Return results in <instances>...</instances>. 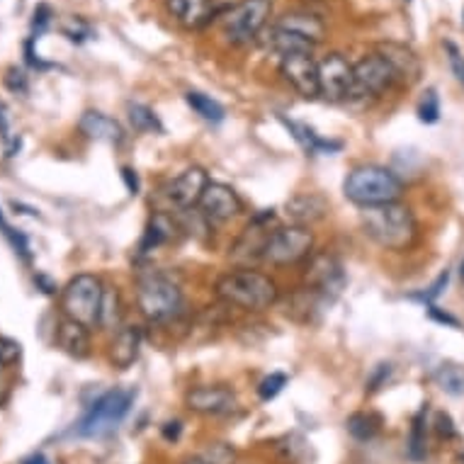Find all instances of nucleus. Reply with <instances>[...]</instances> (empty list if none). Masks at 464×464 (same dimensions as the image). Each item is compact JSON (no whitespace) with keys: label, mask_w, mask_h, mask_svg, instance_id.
I'll list each match as a JSON object with an SVG mask.
<instances>
[{"label":"nucleus","mask_w":464,"mask_h":464,"mask_svg":"<svg viewBox=\"0 0 464 464\" xmlns=\"http://www.w3.org/2000/svg\"><path fill=\"white\" fill-rule=\"evenodd\" d=\"M282 124L287 127L289 134L297 139L299 144L304 146V151L309 153H334L341 149V141H326V139H321L312 127H306V124H299L295 120H287V117H282Z\"/></svg>","instance_id":"nucleus-24"},{"label":"nucleus","mask_w":464,"mask_h":464,"mask_svg":"<svg viewBox=\"0 0 464 464\" xmlns=\"http://www.w3.org/2000/svg\"><path fill=\"white\" fill-rule=\"evenodd\" d=\"M380 53L384 56V59H387L389 63H392V66H394V71L399 73V78H401V81L411 83V81H416V78H419L420 63H419V59L413 56L411 49H406V46L389 42V44L380 46Z\"/></svg>","instance_id":"nucleus-23"},{"label":"nucleus","mask_w":464,"mask_h":464,"mask_svg":"<svg viewBox=\"0 0 464 464\" xmlns=\"http://www.w3.org/2000/svg\"><path fill=\"white\" fill-rule=\"evenodd\" d=\"M428 455V406L423 403V409L416 413L411 426V435H409V457L413 462H423Z\"/></svg>","instance_id":"nucleus-25"},{"label":"nucleus","mask_w":464,"mask_h":464,"mask_svg":"<svg viewBox=\"0 0 464 464\" xmlns=\"http://www.w3.org/2000/svg\"><path fill=\"white\" fill-rule=\"evenodd\" d=\"M353 76L355 81H353L351 100L382 98L401 81L394 66L382 53H370V56H362L358 63H353Z\"/></svg>","instance_id":"nucleus-9"},{"label":"nucleus","mask_w":464,"mask_h":464,"mask_svg":"<svg viewBox=\"0 0 464 464\" xmlns=\"http://www.w3.org/2000/svg\"><path fill=\"white\" fill-rule=\"evenodd\" d=\"M122 295L117 292V287H105V295H102V306H100V324L102 328H117L122 324Z\"/></svg>","instance_id":"nucleus-28"},{"label":"nucleus","mask_w":464,"mask_h":464,"mask_svg":"<svg viewBox=\"0 0 464 464\" xmlns=\"http://www.w3.org/2000/svg\"><path fill=\"white\" fill-rule=\"evenodd\" d=\"M185 102H188V105H190L192 110L202 117V120H207V122L219 124L224 122V117H227V110H224L217 100L205 95V92L190 91L188 95H185Z\"/></svg>","instance_id":"nucleus-27"},{"label":"nucleus","mask_w":464,"mask_h":464,"mask_svg":"<svg viewBox=\"0 0 464 464\" xmlns=\"http://www.w3.org/2000/svg\"><path fill=\"white\" fill-rule=\"evenodd\" d=\"M23 464H52V462H49V459H46V457L42 455V452H37V455L27 457V459H24Z\"/></svg>","instance_id":"nucleus-46"},{"label":"nucleus","mask_w":464,"mask_h":464,"mask_svg":"<svg viewBox=\"0 0 464 464\" xmlns=\"http://www.w3.org/2000/svg\"><path fill=\"white\" fill-rule=\"evenodd\" d=\"M122 180H124V185H127L130 195H139V176L134 168H130V166L122 168Z\"/></svg>","instance_id":"nucleus-41"},{"label":"nucleus","mask_w":464,"mask_h":464,"mask_svg":"<svg viewBox=\"0 0 464 464\" xmlns=\"http://www.w3.org/2000/svg\"><path fill=\"white\" fill-rule=\"evenodd\" d=\"M275 24L282 27V30L292 32V34H297V37H302L312 46L321 44L324 37H326V24H324L321 17L312 15V13H287Z\"/></svg>","instance_id":"nucleus-21"},{"label":"nucleus","mask_w":464,"mask_h":464,"mask_svg":"<svg viewBox=\"0 0 464 464\" xmlns=\"http://www.w3.org/2000/svg\"><path fill=\"white\" fill-rule=\"evenodd\" d=\"M185 464H209V462H205V459H199V457H198V459H188Z\"/></svg>","instance_id":"nucleus-47"},{"label":"nucleus","mask_w":464,"mask_h":464,"mask_svg":"<svg viewBox=\"0 0 464 464\" xmlns=\"http://www.w3.org/2000/svg\"><path fill=\"white\" fill-rule=\"evenodd\" d=\"M435 384L452 396H464V367L457 362H442L435 370Z\"/></svg>","instance_id":"nucleus-30"},{"label":"nucleus","mask_w":464,"mask_h":464,"mask_svg":"<svg viewBox=\"0 0 464 464\" xmlns=\"http://www.w3.org/2000/svg\"><path fill=\"white\" fill-rule=\"evenodd\" d=\"M214 289L221 302L244 312H266L280 299L277 282L270 275L253 270V267L228 270L217 280Z\"/></svg>","instance_id":"nucleus-2"},{"label":"nucleus","mask_w":464,"mask_h":464,"mask_svg":"<svg viewBox=\"0 0 464 464\" xmlns=\"http://www.w3.org/2000/svg\"><path fill=\"white\" fill-rule=\"evenodd\" d=\"M141 345H144V334H141V328H117V334H114L112 343H110V362H112L117 370H130V367L139 360Z\"/></svg>","instance_id":"nucleus-16"},{"label":"nucleus","mask_w":464,"mask_h":464,"mask_svg":"<svg viewBox=\"0 0 464 464\" xmlns=\"http://www.w3.org/2000/svg\"><path fill=\"white\" fill-rule=\"evenodd\" d=\"M0 139H3V144L8 146V153H5V156H15V151H20V139L13 137V130H10V112L3 102H0Z\"/></svg>","instance_id":"nucleus-35"},{"label":"nucleus","mask_w":464,"mask_h":464,"mask_svg":"<svg viewBox=\"0 0 464 464\" xmlns=\"http://www.w3.org/2000/svg\"><path fill=\"white\" fill-rule=\"evenodd\" d=\"M445 49H448L450 66H452V71H455L457 81L464 85V56H462V52H459V49L452 44V42H448V44H445Z\"/></svg>","instance_id":"nucleus-38"},{"label":"nucleus","mask_w":464,"mask_h":464,"mask_svg":"<svg viewBox=\"0 0 464 464\" xmlns=\"http://www.w3.org/2000/svg\"><path fill=\"white\" fill-rule=\"evenodd\" d=\"M5 88L13 92H27V76H24L23 69H17V66H10L8 73H5Z\"/></svg>","instance_id":"nucleus-36"},{"label":"nucleus","mask_w":464,"mask_h":464,"mask_svg":"<svg viewBox=\"0 0 464 464\" xmlns=\"http://www.w3.org/2000/svg\"><path fill=\"white\" fill-rule=\"evenodd\" d=\"M345 428H348V433H351L355 440L367 442L372 440V438H377V433L382 430V419L377 413L360 411L353 413L351 419H348V423H345Z\"/></svg>","instance_id":"nucleus-26"},{"label":"nucleus","mask_w":464,"mask_h":464,"mask_svg":"<svg viewBox=\"0 0 464 464\" xmlns=\"http://www.w3.org/2000/svg\"><path fill=\"white\" fill-rule=\"evenodd\" d=\"M23 355V345L13 338H5V335H0V372L3 370H8L20 360Z\"/></svg>","instance_id":"nucleus-33"},{"label":"nucleus","mask_w":464,"mask_h":464,"mask_svg":"<svg viewBox=\"0 0 464 464\" xmlns=\"http://www.w3.org/2000/svg\"><path fill=\"white\" fill-rule=\"evenodd\" d=\"M280 76L289 83L297 95L306 100L321 98L319 85V62H314L312 52L287 53L280 59Z\"/></svg>","instance_id":"nucleus-11"},{"label":"nucleus","mask_w":464,"mask_h":464,"mask_svg":"<svg viewBox=\"0 0 464 464\" xmlns=\"http://www.w3.org/2000/svg\"><path fill=\"white\" fill-rule=\"evenodd\" d=\"M176 237V221L170 219L168 214L159 212L153 214L149 224H146V231H144V238H141V246H139V253L146 256V253L156 251L159 246L168 244V241H173Z\"/></svg>","instance_id":"nucleus-22"},{"label":"nucleus","mask_w":464,"mask_h":464,"mask_svg":"<svg viewBox=\"0 0 464 464\" xmlns=\"http://www.w3.org/2000/svg\"><path fill=\"white\" fill-rule=\"evenodd\" d=\"M462 462H464V455H462Z\"/></svg>","instance_id":"nucleus-49"},{"label":"nucleus","mask_w":464,"mask_h":464,"mask_svg":"<svg viewBox=\"0 0 464 464\" xmlns=\"http://www.w3.org/2000/svg\"><path fill=\"white\" fill-rule=\"evenodd\" d=\"M0 403H3V382H0Z\"/></svg>","instance_id":"nucleus-48"},{"label":"nucleus","mask_w":464,"mask_h":464,"mask_svg":"<svg viewBox=\"0 0 464 464\" xmlns=\"http://www.w3.org/2000/svg\"><path fill=\"white\" fill-rule=\"evenodd\" d=\"M137 306L151 324L176 319L183 312V289L166 273H144L137 280Z\"/></svg>","instance_id":"nucleus-4"},{"label":"nucleus","mask_w":464,"mask_h":464,"mask_svg":"<svg viewBox=\"0 0 464 464\" xmlns=\"http://www.w3.org/2000/svg\"><path fill=\"white\" fill-rule=\"evenodd\" d=\"M306 289L324 302H334L345 287V270L331 253H312L304 267Z\"/></svg>","instance_id":"nucleus-10"},{"label":"nucleus","mask_w":464,"mask_h":464,"mask_svg":"<svg viewBox=\"0 0 464 464\" xmlns=\"http://www.w3.org/2000/svg\"><path fill=\"white\" fill-rule=\"evenodd\" d=\"M0 234L5 237V241H8L10 246H13V251L20 256L23 260H32V248H30V241H27V237H24L23 231H17V228H13L8 224V219L3 217V209H0Z\"/></svg>","instance_id":"nucleus-31"},{"label":"nucleus","mask_w":464,"mask_h":464,"mask_svg":"<svg viewBox=\"0 0 464 464\" xmlns=\"http://www.w3.org/2000/svg\"><path fill=\"white\" fill-rule=\"evenodd\" d=\"M389 374H392V365H377V370H374V374L370 377V382H367V387H370V392H377V389L384 384V382L389 380Z\"/></svg>","instance_id":"nucleus-40"},{"label":"nucleus","mask_w":464,"mask_h":464,"mask_svg":"<svg viewBox=\"0 0 464 464\" xmlns=\"http://www.w3.org/2000/svg\"><path fill=\"white\" fill-rule=\"evenodd\" d=\"M314 253V234L309 227L289 224V227H275L263 246V256L270 266H297Z\"/></svg>","instance_id":"nucleus-8"},{"label":"nucleus","mask_w":464,"mask_h":464,"mask_svg":"<svg viewBox=\"0 0 464 464\" xmlns=\"http://www.w3.org/2000/svg\"><path fill=\"white\" fill-rule=\"evenodd\" d=\"M198 207L199 214H202L207 221H212V224H227V221H231L234 217L241 214L244 202H241V198H238L237 192L231 190L228 185L209 183Z\"/></svg>","instance_id":"nucleus-13"},{"label":"nucleus","mask_w":464,"mask_h":464,"mask_svg":"<svg viewBox=\"0 0 464 464\" xmlns=\"http://www.w3.org/2000/svg\"><path fill=\"white\" fill-rule=\"evenodd\" d=\"M430 316H433L435 321H440V324H450V326H459L455 316H450V314L438 312V306H430Z\"/></svg>","instance_id":"nucleus-44"},{"label":"nucleus","mask_w":464,"mask_h":464,"mask_svg":"<svg viewBox=\"0 0 464 464\" xmlns=\"http://www.w3.org/2000/svg\"><path fill=\"white\" fill-rule=\"evenodd\" d=\"M53 341H56V348L71 355V358L83 360L91 355V334H88V328L76 324V321L66 319V316L56 324Z\"/></svg>","instance_id":"nucleus-18"},{"label":"nucleus","mask_w":464,"mask_h":464,"mask_svg":"<svg viewBox=\"0 0 464 464\" xmlns=\"http://www.w3.org/2000/svg\"><path fill=\"white\" fill-rule=\"evenodd\" d=\"M343 195L358 207H377L399 202L403 195V183L396 173L384 166H360L353 168L345 183Z\"/></svg>","instance_id":"nucleus-3"},{"label":"nucleus","mask_w":464,"mask_h":464,"mask_svg":"<svg viewBox=\"0 0 464 464\" xmlns=\"http://www.w3.org/2000/svg\"><path fill=\"white\" fill-rule=\"evenodd\" d=\"M419 120L426 124H435L440 120V100H438V92L433 88L423 92V98H420Z\"/></svg>","instance_id":"nucleus-32"},{"label":"nucleus","mask_w":464,"mask_h":464,"mask_svg":"<svg viewBox=\"0 0 464 464\" xmlns=\"http://www.w3.org/2000/svg\"><path fill=\"white\" fill-rule=\"evenodd\" d=\"M34 282H37V285H42V292H46V295H53V292H56V285H53L49 277H44V275H37V277H34Z\"/></svg>","instance_id":"nucleus-45"},{"label":"nucleus","mask_w":464,"mask_h":464,"mask_svg":"<svg viewBox=\"0 0 464 464\" xmlns=\"http://www.w3.org/2000/svg\"><path fill=\"white\" fill-rule=\"evenodd\" d=\"M168 15L173 17L185 30H198L209 23L212 17V3L209 0H163Z\"/></svg>","instance_id":"nucleus-19"},{"label":"nucleus","mask_w":464,"mask_h":464,"mask_svg":"<svg viewBox=\"0 0 464 464\" xmlns=\"http://www.w3.org/2000/svg\"><path fill=\"white\" fill-rule=\"evenodd\" d=\"M180 433H183V423L180 420H168L166 426H163V438L168 442H176L180 438Z\"/></svg>","instance_id":"nucleus-42"},{"label":"nucleus","mask_w":464,"mask_h":464,"mask_svg":"<svg viewBox=\"0 0 464 464\" xmlns=\"http://www.w3.org/2000/svg\"><path fill=\"white\" fill-rule=\"evenodd\" d=\"M360 224L367 237L387 251L403 253L413 248V244L419 241L416 217H413L411 207L401 205V202L365 207L360 214Z\"/></svg>","instance_id":"nucleus-1"},{"label":"nucleus","mask_w":464,"mask_h":464,"mask_svg":"<svg viewBox=\"0 0 464 464\" xmlns=\"http://www.w3.org/2000/svg\"><path fill=\"white\" fill-rule=\"evenodd\" d=\"M285 387H287V374L273 372V374H267L266 380L260 382L258 394H260V399H263V401H270V399H275V396L280 394Z\"/></svg>","instance_id":"nucleus-34"},{"label":"nucleus","mask_w":464,"mask_h":464,"mask_svg":"<svg viewBox=\"0 0 464 464\" xmlns=\"http://www.w3.org/2000/svg\"><path fill=\"white\" fill-rule=\"evenodd\" d=\"M185 406L199 416H224L234 411L237 392L228 387H195L185 394Z\"/></svg>","instance_id":"nucleus-15"},{"label":"nucleus","mask_w":464,"mask_h":464,"mask_svg":"<svg viewBox=\"0 0 464 464\" xmlns=\"http://www.w3.org/2000/svg\"><path fill=\"white\" fill-rule=\"evenodd\" d=\"M273 15V0H238L237 5L219 17L224 37L237 46H246L260 39Z\"/></svg>","instance_id":"nucleus-6"},{"label":"nucleus","mask_w":464,"mask_h":464,"mask_svg":"<svg viewBox=\"0 0 464 464\" xmlns=\"http://www.w3.org/2000/svg\"><path fill=\"white\" fill-rule=\"evenodd\" d=\"M448 282H450V270H445V273L438 275V280H435L433 285H430V287L423 292V295H416V299H423V302H428V304H430V302H435V299L440 297L442 289L448 287Z\"/></svg>","instance_id":"nucleus-37"},{"label":"nucleus","mask_w":464,"mask_h":464,"mask_svg":"<svg viewBox=\"0 0 464 464\" xmlns=\"http://www.w3.org/2000/svg\"><path fill=\"white\" fill-rule=\"evenodd\" d=\"M127 112H130V122L134 131H141V134H160L163 131L159 114L153 112L151 107L141 105V102H130Z\"/></svg>","instance_id":"nucleus-29"},{"label":"nucleus","mask_w":464,"mask_h":464,"mask_svg":"<svg viewBox=\"0 0 464 464\" xmlns=\"http://www.w3.org/2000/svg\"><path fill=\"white\" fill-rule=\"evenodd\" d=\"M328 212L326 198H321L319 192H299L292 199H287L289 219L299 227H309L314 221H321Z\"/></svg>","instance_id":"nucleus-20"},{"label":"nucleus","mask_w":464,"mask_h":464,"mask_svg":"<svg viewBox=\"0 0 464 464\" xmlns=\"http://www.w3.org/2000/svg\"><path fill=\"white\" fill-rule=\"evenodd\" d=\"M78 130H81V134L92 139V141H105V144H114V146L124 144V139H127L122 124L102 112H92V110L91 112L81 114V120H78Z\"/></svg>","instance_id":"nucleus-17"},{"label":"nucleus","mask_w":464,"mask_h":464,"mask_svg":"<svg viewBox=\"0 0 464 464\" xmlns=\"http://www.w3.org/2000/svg\"><path fill=\"white\" fill-rule=\"evenodd\" d=\"M353 81H355V76H353V63L343 53L331 52L319 62L321 98L331 100V102L351 100Z\"/></svg>","instance_id":"nucleus-12"},{"label":"nucleus","mask_w":464,"mask_h":464,"mask_svg":"<svg viewBox=\"0 0 464 464\" xmlns=\"http://www.w3.org/2000/svg\"><path fill=\"white\" fill-rule=\"evenodd\" d=\"M105 287L95 275H76L62 292V312L66 319L76 321L88 331L100 324V306H102Z\"/></svg>","instance_id":"nucleus-7"},{"label":"nucleus","mask_w":464,"mask_h":464,"mask_svg":"<svg viewBox=\"0 0 464 464\" xmlns=\"http://www.w3.org/2000/svg\"><path fill=\"white\" fill-rule=\"evenodd\" d=\"M49 20H52V10H49V5H39V8L34 10V20H32V30H34L32 37L37 39V34H42V32L46 30Z\"/></svg>","instance_id":"nucleus-39"},{"label":"nucleus","mask_w":464,"mask_h":464,"mask_svg":"<svg viewBox=\"0 0 464 464\" xmlns=\"http://www.w3.org/2000/svg\"><path fill=\"white\" fill-rule=\"evenodd\" d=\"M209 178L207 170L199 166H192L183 170L180 176L173 178L166 188V198L170 199V205H176L178 209H192L199 205V199L205 195Z\"/></svg>","instance_id":"nucleus-14"},{"label":"nucleus","mask_w":464,"mask_h":464,"mask_svg":"<svg viewBox=\"0 0 464 464\" xmlns=\"http://www.w3.org/2000/svg\"><path fill=\"white\" fill-rule=\"evenodd\" d=\"M137 399V389H110L91 403V409L76 423V435L81 438H107L127 419L131 403Z\"/></svg>","instance_id":"nucleus-5"},{"label":"nucleus","mask_w":464,"mask_h":464,"mask_svg":"<svg viewBox=\"0 0 464 464\" xmlns=\"http://www.w3.org/2000/svg\"><path fill=\"white\" fill-rule=\"evenodd\" d=\"M438 430H440V435H448V438L455 435V428H452V420H450L448 413H440V416H438Z\"/></svg>","instance_id":"nucleus-43"}]
</instances>
